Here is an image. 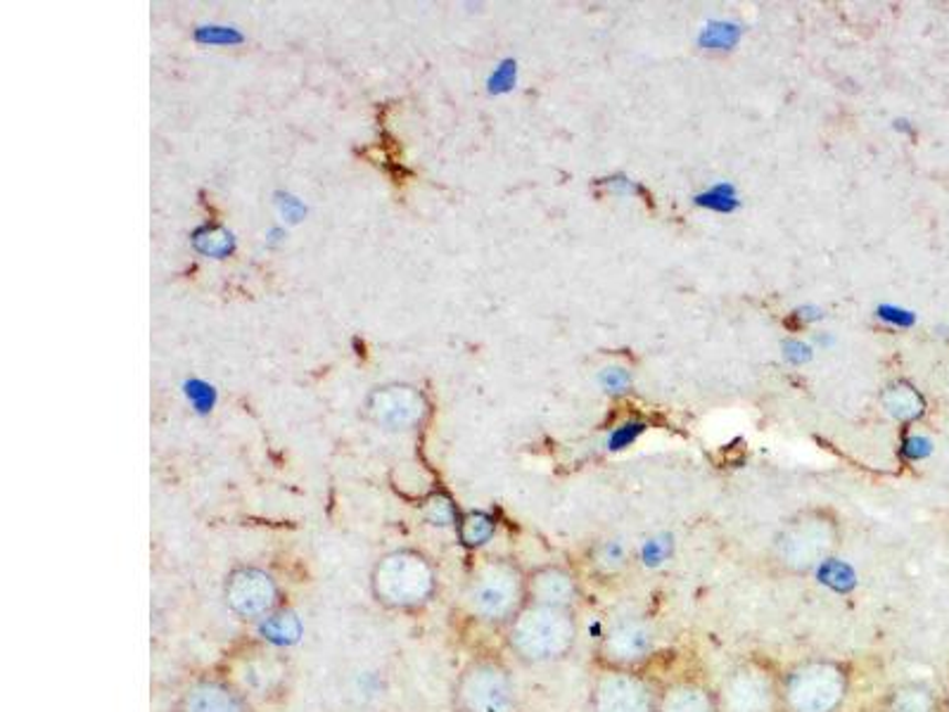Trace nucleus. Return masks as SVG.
<instances>
[{
  "label": "nucleus",
  "mask_w": 949,
  "mask_h": 712,
  "mask_svg": "<svg viewBox=\"0 0 949 712\" xmlns=\"http://www.w3.org/2000/svg\"><path fill=\"white\" fill-rule=\"evenodd\" d=\"M508 651L525 665L565 660L580 641L578 611L525 603L504 629Z\"/></svg>",
  "instance_id": "obj_1"
},
{
  "label": "nucleus",
  "mask_w": 949,
  "mask_h": 712,
  "mask_svg": "<svg viewBox=\"0 0 949 712\" xmlns=\"http://www.w3.org/2000/svg\"><path fill=\"white\" fill-rule=\"evenodd\" d=\"M370 596L390 613H420L440 592V572L425 553L395 549L380 555L368 578Z\"/></svg>",
  "instance_id": "obj_2"
},
{
  "label": "nucleus",
  "mask_w": 949,
  "mask_h": 712,
  "mask_svg": "<svg viewBox=\"0 0 949 712\" xmlns=\"http://www.w3.org/2000/svg\"><path fill=\"white\" fill-rule=\"evenodd\" d=\"M525 603L527 572L502 555L479 561L465 584V606L482 625L506 629Z\"/></svg>",
  "instance_id": "obj_3"
},
{
  "label": "nucleus",
  "mask_w": 949,
  "mask_h": 712,
  "mask_svg": "<svg viewBox=\"0 0 949 712\" xmlns=\"http://www.w3.org/2000/svg\"><path fill=\"white\" fill-rule=\"evenodd\" d=\"M840 547L835 518L810 510L788 520L772 541V565L788 578H802L827 565Z\"/></svg>",
  "instance_id": "obj_4"
},
{
  "label": "nucleus",
  "mask_w": 949,
  "mask_h": 712,
  "mask_svg": "<svg viewBox=\"0 0 949 712\" xmlns=\"http://www.w3.org/2000/svg\"><path fill=\"white\" fill-rule=\"evenodd\" d=\"M852 670L843 660L807 658L781 675L784 712H843Z\"/></svg>",
  "instance_id": "obj_5"
},
{
  "label": "nucleus",
  "mask_w": 949,
  "mask_h": 712,
  "mask_svg": "<svg viewBox=\"0 0 949 712\" xmlns=\"http://www.w3.org/2000/svg\"><path fill=\"white\" fill-rule=\"evenodd\" d=\"M781 670L769 658H743L722 675L718 693L720 712H784Z\"/></svg>",
  "instance_id": "obj_6"
},
{
  "label": "nucleus",
  "mask_w": 949,
  "mask_h": 712,
  "mask_svg": "<svg viewBox=\"0 0 949 712\" xmlns=\"http://www.w3.org/2000/svg\"><path fill=\"white\" fill-rule=\"evenodd\" d=\"M454 712H518V684L502 660H471L451 689Z\"/></svg>",
  "instance_id": "obj_7"
},
{
  "label": "nucleus",
  "mask_w": 949,
  "mask_h": 712,
  "mask_svg": "<svg viewBox=\"0 0 949 712\" xmlns=\"http://www.w3.org/2000/svg\"><path fill=\"white\" fill-rule=\"evenodd\" d=\"M224 603L240 623L259 625L285 606L280 582L259 565H236L224 580Z\"/></svg>",
  "instance_id": "obj_8"
},
{
  "label": "nucleus",
  "mask_w": 949,
  "mask_h": 712,
  "mask_svg": "<svg viewBox=\"0 0 949 712\" xmlns=\"http://www.w3.org/2000/svg\"><path fill=\"white\" fill-rule=\"evenodd\" d=\"M660 684L644 670H605L591 682V712H658Z\"/></svg>",
  "instance_id": "obj_9"
},
{
  "label": "nucleus",
  "mask_w": 949,
  "mask_h": 712,
  "mask_svg": "<svg viewBox=\"0 0 949 712\" xmlns=\"http://www.w3.org/2000/svg\"><path fill=\"white\" fill-rule=\"evenodd\" d=\"M658 629L646 617H625L603 634L596 665L605 670H644L658 651Z\"/></svg>",
  "instance_id": "obj_10"
},
{
  "label": "nucleus",
  "mask_w": 949,
  "mask_h": 712,
  "mask_svg": "<svg viewBox=\"0 0 949 712\" xmlns=\"http://www.w3.org/2000/svg\"><path fill=\"white\" fill-rule=\"evenodd\" d=\"M171 712H257L252 695L228 675H199L185 684Z\"/></svg>",
  "instance_id": "obj_11"
},
{
  "label": "nucleus",
  "mask_w": 949,
  "mask_h": 712,
  "mask_svg": "<svg viewBox=\"0 0 949 712\" xmlns=\"http://www.w3.org/2000/svg\"><path fill=\"white\" fill-rule=\"evenodd\" d=\"M580 601L582 582L570 568L547 563L527 572V603L578 611Z\"/></svg>",
  "instance_id": "obj_12"
},
{
  "label": "nucleus",
  "mask_w": 949,
  "mask_h": 712,
  "mask_svg": "<svg viewBox=\"0 0 949 712\" xmlns=\"http://www.w3.org/2000/svg\"><path fill=\"white\" fill-rule=\"evenodd\" d=\"M288 665L273 646H261L247 651L238 662V677H230L245 693L273 695L285 687Z\"/></svg>",
  "instance_id": "obj_13"
},
{
  "label": "nucleus",
  "mask_w": 949,
  "mask_h": 712,
  "mask_svg": "<svg viewBox=\"0 0 949 712\" xmlns=\"http://www.w3.org/2000/svg\"><path fill=\"white\" fill-rule=\"evenodd\" d=\"M658 712H720L714 687L698 677H677L660 684Z\"/></svg>",
  "instance_id": "obj_14"
},
{
  "label": "nucleus",
  "mask_w": 949,
  "mask_h": 712,
  "mask_svg": "<svg viewBox=\"0 0 949 712\" xmlns=\"http://www.w3.org/2000/svg\"><path fill=\"white\" fill-rule=\"evenodd\" d=\"M373 413L390 428H409L423 416V401L409 387H390L373 397Z\"/></svg>",
  "instance_id": "obj_15"
},
{
  "label": "nucleus",
  "mask_w": 949,
  "mask_h": 712,
  "mask_svg": "<svg viewBox=\"0 0 949 712\" xmlns=\"http://www.w3.org/2000/svg\"><path fill=\"white\" fill-rule=\"evenodd\" d=\"M883 712H940V701L930 687L909 682L891 689Z\"/></svg>",
  "instance_id": "obj_16"
},
{
  "label": "nucleus",
  "mask_w": 949,
  "mask_h": 712,
  "mask_svg": "<svg viewBox=\"0 0 949 712\" xmlns=\"http://www.w3.org/2000/svg\"><path fill=\"white\" fill-rule=\"evenodd\" d=\"M259 632H261L263 641H267L269 646L285 648V646H292V644L300 641L302 623H300L298 615H294L290 608L283 606L280 611H276L273 615H269L267 621L259 623Z\"/></svg>",
  "instance_id": "obj_17"
},
{
  "label": "nucleus",
  "mask_w": 949,
  "mask_h": 712,
  "mask_svg": "<svg viewBox=\"0 0 949 712\" xmlns=\"http://www.w3.org/2000/svg\"><path fill=\"white\" fill-rule=\"evenodd\" d=\"M459 539L465 549H482L487 547L489 541L496 535V520L489 514H482V510H473V514H465L459 520Z\"/></svg>",
  "instance_id": "obj_18"
},
{
  "label": "nucleus",
  "mask_w": 949,
  "mask_h": 712,
  "mask_svg": "<svg viewBox=\"0 0 949 712\" xmlns=\"http://www.w3.org/2000/svg\"><path fill=\"white\" fill-rule=\"evenodd\" d=\"M883 404L899 421H914L924 413V399L921 395L909 387L907 382H897L888 387V392L883 395Z\"/></svg>",
  "instance_id": "obj_19"
},
{
  "label": "nucleus",
  "mask_w": 949,
  "mask_h": 712,
  "mask_svg": "<svg viewBox=\"0 0 949 712\" xmlns=\"http://www.w3.org/2000/svg\"><path fill=\"white\" fill-rule=\"evenodd\" d=\"M741 41V26L734 22H710L700 31L698 43L708 51H729Z\"/></svg>",
  "instance_id": "obj_20"
},
{
  "label": "nucleus",
  "mask_w": 949,
  "mask_h": 712,
  "mask_svg": "<svg viewBox=\"0 0 949 712\" xmlns=\"http://www.w3.org/2000/svg\"><path fill=\"white\" fill-rule=\"evenodd\" d=\"M695 205L712 209V212H720V214H731V212L738 209L741 203H738V195H736L734 185L722 181L718 185H712L710 191L695 195Z\"/></svg>",
  "instance_id": "obj_21"
},
{
  "label": "nucleus",
  "mask_w": 949,
  "mask_h": 712,
  "mask_svg": "<svg viewBox=\"0 0 949 712\" xmlns=\"http://www.w3.org/2000/svg\"><path fill=\"white\" fill-rule=\"evenodd\" d=\"M233 236L228 234L226 228L219 226H207L195 234V247L202 255L209 257H226L233 252Z\"/></svg>",
  "instance_id": "obj_22"
},
{
  "label": "nucleus",
  "mask_w": 949,
  "mask_h": 712,
  "mask_svg": "<svg viewBox=\"0 0 949 712\" xmlns=\"http://www.w3.org/2000/svg\"><path fill=\"white\" fill-rule=\"evenodd\" d=\"M423 516L430 525H438V528H451V525H459L456 508L446 497H432L425 504Z\"/></svg>",
  "instance_id": "obj_23"
},
{
  "label": "nucleus",
  "mask_w": 949,
  "mask_h": 712,
  "mask_svg": "<svg viewBox=\"0 0 949 712\" xmlns=\"http://www.w3.org/2000/svg\"><path fill=\"white\" fill-rule=\"evenodd\" d=\"M516 76H518V67L513 60L502 62L499 67L494 69V74L489 76V90L492 93H506L513 86H516Z\"/></svg>",
  "instance_id": "obj_24"
},
{
  "label": "nucleus",
  "mask_w": 949,
  "mask_h": 712,
  "mask_svg": "<svg viewBox=\"0 0 949 712\" xmlns=\"http://www.w3.org/2000/svg\"><path fill=\"white\" fill-rule=\"evenodd\" d=\"M598 380H601L605 392L622 395V392H627V387L632 385V374L627 368L615 366V368H605Z\"/></svg>",
  "instance_id": "obj_25"
},
{
  "label": "nucleus",
  "mask_w": 949,
  "mask_h": 712,
  "mask_svg": "<svg viewBox=\"0 0 949 712\" xmlns=\"http://www.w3.org/2000/svg\"><path fill=\"white\" fill-rule=\"evenodd\" d=\"M876 316L881 321H885V323H891V326H897V328H912L914 323H916V314L914 312H909V309L895 306V304H881L876 309Z\"/></svg>",
  "instance_id": "obj_26"
},
{
  "label": "nucleus",
  "mask_w": 949,
  "mask_h": 712,
  "mask_svg": "<svg viewBox=\"0 0 949 712\" xmlns=\"http://www.w3.org/2000/svg\"><path fill=\"white\" fill-rule=\"evenodd\" d=\"M644 430H646V423H644V421H629V423H622V425L613 432V435H611L608 446H611V449H625V446H629L636 438H639Z\"/></svg>",
  "instance_id": "obj_27"
},
{
  "label": "nucleus",
  "mask_w": 949,
  "mask_h": 712,
  "mask_svg": "<svg viewBox=\"0 0 949 712\" xmlns=\"http://www.w3.org/2000/svg\"><path fill=\"white\" fill-rule=\"evenodd\" d=\"M185 395H188V399L199 411H207L214 404V390L209 385L199 382V380L188 382V390H185Z\"/></svg>",
  "instance_id": "obj_28"
},
{
  "label": "nucleus",
  "mask_w": 949,
  "mask_h": 712,
  "mask_svg": "<svg viewBox=\"0 0 949 712\" xmlns=\"http://www.w3.org/2000/svg\"><path fill=\"white\" fill-rule=\"evenodd\" d=\"M784 356L790 364L800 366V364H807L812 359V347L800 343V339H788V343L784 345Z\"/></svg>",
  "instance_id": "obj_29"
},
{
  "label": "nucleus",
  "mask_w": 949,
  "mask_h": 712,
  "mask_svg": "<svg viewBox=\"0 0 949 712\" xmlns=\"http://www.w3.org/2000/svg\"><path fill=\"white\" fill-rule=\"evenodd\" d=\"M199 41H209V43H216V41H222V43H230V41H240V36L238 34H233L230 29H219V26H207V29H199Z\"/></svg>",
  "instance_id": "obj_30"
},
{
  "label": "nucleus",
  "mask_w": 949,
  "mask_h": 712,
  "mask_svg": "<svg viewBox=\"0 0 949 712\" xmlns=\"http://www.w3.org/2000/svg\"><path fill=\"white\" fill-rule=\"evenodd\" d=\"M905 454L909 459H924L930 454V442L926 438H909L905 442Z\"/></svg>",
  "instance_id": "obj_31"
},
{
  "label": "nucleus",
  "mask_w": 949,
  "mask_h": 712,
  "mask_svg": "<svg viewBox=\"0 0 949 712\" xmlns=\"http://www.w3.org/2000/svg\"><path fill=\"white\" fill-rule=\"evenodd\" d=\"M798 319L802 321V323H810V321H819L821 316H823V312L819 306H802V309H798Z\"/></svg>",
  "instance_id": "obj_32"
},
{
  "label": "nucleus",
  "mask_w": 949,
  "mask_h": 712,
  "mask_svg": "<svg viewBox=\"0 0 949 712\" xmlns=\"http://www.w3.org/2000/svg\"><path fill=\"white\" fill-rule=\"evenodd\" d=\"M945 708H947V712H949V695H947V703H945Z\"/></svg>",
  "instance_id": "obj_33"
}]
</instances>
